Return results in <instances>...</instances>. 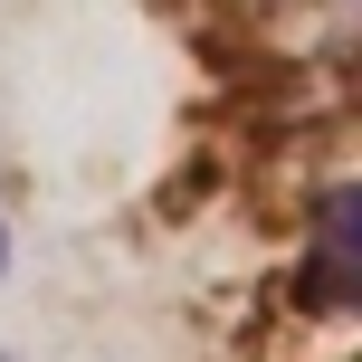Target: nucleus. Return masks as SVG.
<instances>
[{"mask_svg": "<svg viewBox=\"0 0 362 362\" xmlns=\"http://www.w3.org/2000/svg\"><path fill=\"white\" fill-rule=\"evenodd\" d=\"M0 267H10V229H0Z\"/></svg>", "mask_w": 362, "mask_h": 362, "instance_id": "f257e3e1", "label": "nucleus"}]
</instances>
